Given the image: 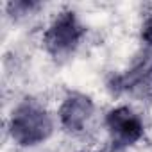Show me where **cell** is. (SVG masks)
Returning <instances> with one entry per match:
<instances>
[{
    "label": "cell",
    "mask_w": 152,
    "mask_h": 152,
    "mask_svg": "<svg viewBox=\"0 0 152 152\" xmlns=\"http://www.w3.org/2000/svg\"><path fill=\"white\" fill-rule=\"evenodd\" d=\"M91 115H93L91 99L83 93H77V91L68 93L59 107V120H61L63 127L70 132L83 131Z\"/></svg>",
    "instance_id": "cell-5"
},
{
    "label": "cell",
    "mask_w": 152,
    "mask_h": 152,
    "mask_svg": "<svg viewBox=\"0 0 152 152\" xmlns=\"http://www.w3.org/2000/svg\"><path fill=\"white\" fill-rule=\"evenodd\" d=\"M38 4L34 2H25V0H18V2H11L9 4V11L13 15H29Z\"/></svg>",
    "instance_id": "cell-6"
},
{
    "label": "cell",
    "mask_w": 152,
    "mask_h": 152,
    "mask_svg": "<svg viewBox=\"0 0 152 152\" xmlns=\"http://www.w3.org/2000/svg\"><path fill=\"white\" fill-rule=\"evenodd\" d=\"M84 25L79 22L73 11L59 13L45 32L43 43L50 56L66 57L77 48L81 38L84 36Z\"/></svg>",
    "instance_id": "cell-2"
},
{
    "label": "cell",
    "mask_w": 152,
    "mask_h": 152,
    "mask_svg": "<svg viewBox=\"0 0 152 152\" xmlns=\"http://www.w3.org/2000/svg\"><path fill=\"white\" fill-rule=\"evenodd\" d=\"M11 136L23 147L38 145L52 134V118L36 100H23L11 116Z\"/></svg>",
    "instance_id": "cell-1"
},
{
    "label": "cell",
    "mask_w": 152,
    "mask_h": 152,
    "mask_svg": "<svg viewBox=\"0 0 152 152\" xmlns=\"http://www.w3.org/2000/svg\"><path fill=\"white\" fill-rule=\"evenodd\" d=\"M115 91H131L140 99H152V43L143 41L141 52L131 68L113 77L109 83Z\"/></svg>",
    "instance_id": "cell-3"
},
{
    "label": "cell",
    "mask_w": 152,
    "mask_h": 152,
    "mask_svg": "<svg viewBox=\"0 0 152 152\" xmlns=\"http://www.w3.org/2000/svg\"><path fill=\"white\" fill-rule=\"evenodd\" d=\"M106 127L115 150L131 147L143 136V122L125 106L115 107L106 115Z\"/></svg>",
    "instance_id": "cell-4"
}]
</instances>
